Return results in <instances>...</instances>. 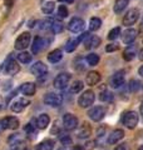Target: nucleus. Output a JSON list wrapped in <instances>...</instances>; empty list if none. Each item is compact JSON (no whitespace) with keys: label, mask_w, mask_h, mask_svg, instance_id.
Instances as JSON below:
<instances>
[{"label":"nucleus","mask_w":143,"mask_h":150,"mask_svg":"<svg viewBox=\"0 0 143 150\" xmlns=\"http://www.w3.org/2000/svg\"><path fill=\"white\" fill-rule=\"evenodd\" d=\"M121 121L128 129H134L138 124V114L136 111H126L123 112Z\"/></svg>","instance_id":"obj_1"},{"label":"nucleus","mask_w":143,"mask_h":150,"mask_svg":"<svg viewBox=\"0 0 143 150\" xmlns=\"http://www.w3.org/2000/svg\"><path fill=\"white\" fill-rule=\"evenodd\" d=\"M9 144L11 150H26V144L20 137V134H13L9 138Z\"/></svg>","instance_id":"obj_2"},{"label":"nucleus","mask_w":143,"mask_h":150,"mask_svg":"<svg viewBox=\"0 0 143 150\" xmlns=\"http://www.w3.org/2000/svg\"><path fill=\"white\" fill-rule=\"evenodd\" d=\"M94 99H95L94 93L92 90H87V91H84L82 95L79 96L78 104H79L80 108H89L90 105H93Z\"/></svg>","instance_id":"obj_3"},{"label":"nucleus","mask_w":143,"mask_h":150,"mask_svg":"<svg viewBox=\"0 0 143 150\" xmlns=\"http://www.w3.org/2000/svg\"><path fill=\"white\" fill-rule=\"evenodd\" d=\"M30 40H31V35L30 33H23L18 36V39L15 40V49L16 50H24L30 45Z\"/></svg>","instance_id":"obj_4"},{"label":"nucleus","mask_w":143,"mask_h":150,"mask_svg":"<svg viewBox=\"0 0 143 150\" xmlns=\"http://www.w3.org/2000/svg\"><path fill=\"white\" fill-rule=\"evenodd\" d=\"M138 19H139V11H138V9H131V10L127 11L124 18H123V25L131 26L133 24H136Z\"/></svg>","instance_id":"obj_5"},{"label":"nucleus","mask_w":143,"mask_h":150,"mask_svg":"<svg viewBox=\"0 0 143 150\" xmlns=\"http://www.w3.org/2000/svg\"><path fill=\"white\" fill-rule=\"evenodd\" d=\"M106 108L104 106H94L88 111V116L93 121H101L104 116H106Z\"/></svg>","instance_id":"obj_6"},{"label":"nucleus","mask_w":143,"mask_h":150,"mask_svg":"<svg viewBox=\"0 0 143 150\" xmlns=\"http://www.w3.org/2000/svg\"><path fill=\"white\" fill-rule=\"evenodd\" d=\"M29 104H30V101L25 99V98H16V99L11 103L10 109L13 112H16L18 114V112H21Z\"/></svg>","instance_id":"obj_7"},{"label":"nucleus","mask_w":143,"mask_h":150,"mask_svg":"<svg viewBox=\"0 0 143 150\" xmlns=\"http://www.w3.org/2000/svg\"><path fill=\"white\" fill-rule=\"evenodd\" d=\"M61 101H63V98L59 94H55V93H48L45 94L44 96V103L49 106H59L61 105Z\"/></svg>","instance_id":"obj_8"},{"label":"nucleus","mask_w":143,"mask_h":150,"mask_svg":"<svg viewBox=\"0 0 143 150\" xmlns=\"http://www.w3.org/2000/svg\"><path fill=\"white\" fill-rule=\"evenodd\" d=\"M63 125H64V129L68 130V131L77 129V126H78L77 116L73 115V114H65L63 116Z\"/></svg>","instance_id":"obj_9"},{"label":"nucleus","mask_w":143,"mask_h":150,"mask_svg":"<svg viewBox=\"0 0 143 150\" xmlns=\"http://www.w3.org/2000/svg\"><path fill=\"white\" fill-rule=\"evenodd\" d=\"M69 81H70V74H68V73H61V74H59L58 76L55 78L54 86L56 89H65L66 86L69 85Z\"/></svg>","instance_id":"obj_10"},{"label":"nucleus","mask_w":143,"mask_h":150,"mask_svg":"<svg viewBox=\"0 0 143 150\" xmlns=\"http://www.w3.org/2000/svg\"><path fill=\"white\" fill-rule=\"evenodd\" d=\"M30 71H31V74L34 75V76L41 78V76H44V75L48 73V68H46V65L44 63L36 62V63H34V64L31 65Z\"/></svg>","instance_id":"obj_11"},{"label":"nucleus","mask_w":143,"mask_h":150,"mask_svg":"<svg viewBox=\"0 0 143 150\" xmlns=\"http://www.w3.org/2000/svg\"><path fill=\"white\" fill-rule=\"evenodd\" d=\"M0 126L3 129H10V130H15L19 126V120L15 116H6L0 120Z\"/></svg>","instance_id":"obj_12"},{"label":"nucleus","mask_w":143,"mask_h":150,"mask_svg":"<svg viewBox=\"0 0 143 150\" xmlns=\"http://www.w3.org/2000/svg\"><path fill=\"white\" fill-rule=\"evenodd\" d=\"M84 20L80 18H73L72 20L68 23V30L72 33H79L84 29Z\"/></svg>","instance_id":"obj_13"},{"label":"nucleus","mask_w":143,"mask_h":150,"mask_svg":"<svg viewBox=\"0 0 143 150\" xmlns=\"http://www.w3.org/2000/svg\"><path fill=\"white\" fill-rule=\"evenodd\" d=\"M126 78H124V70H121V71H117L116 74L112 76L111 79V85L113 88H121L122 85H124Z\"/></svg>","instance_id":"obj_14"},{"label":"nucleus","mask_w":143,"mask_h":150,"mask_svg":"<svg viewBox=\"0 0 143 150\" xmlns=\"http://www.w3.org/2000/svg\"><path fill=\"white\" fill-rule=\"evenodd\" d=\"M99 45H101V38H98L95 35H89L87 39L84 40V46H85V49H88V50L98 48Z\"/></svg>","instance_id":"obj_15"},{"label":"nucleus","mask_w":143,"mask_h":150,"mask_svg":"<svg viewBox=\"0 0 143 150\" xmlns=\"http://www.w3.org/2000/svg\"><path fill=\"white\" fill-rule=\"evenodd\" d=\"M124 138V131H123L122 129H116V130H113L111 134H109V137H108V144H117L118 142H121V140Z\"/></svg>","instance_id":"obj_16"},{"label":"nucleus","mask_w":143,"mask_h":150,"mask_svg":"<svg viewBox=\"0 0 143 150\" xmlns=\"http://www.w3.org/2000/svg\"><path fill=\"white\" fill-rule=\"evenodd\" d=\"M20 71V67H19V64L15 62V60H8L6 64H5V73L9 74V75H15Z\"/></svg>","instance_id":"obj_17"},{"label":"nucleus","mask_w":143,"mask_h":150,"mask_svg":"<svg viewBox=\"0 0 143 150\" xmlns=\"http://www.w3.org/2000/svg\"><path fill=\"white\" fill-rule=\"evenodd\" d=\"M137 39V30L134 29H127L122 35V40L124 44H132Z\"/></svg>","instance_id":"obj_18"},{"label":"nucleus","mask_w":143,"mask_h":150,"mask_svg":"<svg viewBox=\"0 0 143 150\" xmlns=\"http://www.w3.org/2000/svg\"><path fill=\"white\" fill-rule=\"evenodd\" d=\"M24 95H28V96H31L35 94V90H36V86L34 83H24L23 85L20 86V89H19Z\"/></svg>","instance_id":"obj_19"},{"label":"nucleus","mask_w":143,"mask_h":150,"mask_svg":"<svg viewBox=\"0 0 143 150\" xmlns=\"http://www.w3.org/2000/svg\"><path fill=\"white\" fill-rule=\"evenodd\" d=\"M50 123V118L48 114H41L35 119V125L38 129H45Z\"/></svg>","instance_id":"obj_20"},{"label":"nucleus","mask_w":143,"mask_h":150,"mask_svg":"<svg viewBox=\"0 0 143 150\" xmlns=\"http://www.w3.org/2000/svg\"><path fill=\"white\" fill-rule=\"evenodd\" d=\"M101 74L98 71H89L87 74V78H85V80H87V84L88 85H97V84L101 81Z\"/></svg>","instance_id":"obj_21"},{"label":"nucleus","mask_w":143,"mask_h":150,"mask_svg":"<svg viewBox=\"0 0 143 150\" xmlns=\"http://www.w3.org/2000/svg\"><path fill=\"white\" fill-rule=\"evenodd\" d=\"M44 39L41 36H35L34 38V41H33V45H31V51L33 54H38L39 51L44 48Z\"/></svg>","instance_id":"obj_22"},{"label":"nucleus","mask_w":143,"mask_h":150,"mask_svg":"<svg viewBox=\"0 0 143 150\" xmlns=\"http://www.w3.org/2000/svg\"><path fill=\"white\" fill-rule=\"evenodd\" d=\"M90 134H92V129H90L88 123H84L82 126H80V129L78 130V138L79 139H87L90 137Z\"/></svg>","instance_id":"obj_23"},{"label":"nucleus","mask_w":143,"mask_h":150,"mask_svg":"<svg viewBox=\"0 0 143 150\" xmlns=\"http://www.w3.org/2000/svg\"><path fill=\"white\" fill-rule=\"evenodd\" d=\"M61 58H63V53H61L60 49H55L53 51H50L49 55H48V60H49L50 63H53V64L60 62Z\"/></svg>","instance_id":"obj_24"},{"label":"nucleus","mask_w":143,"mask_h":150,"mask_svg":"<svg viewBox=\"0 0 143 150\" xmlns=\"http://www.w3.org/2000/svg\"><path fill=\"white\" fill-rule=\"evenodd\" d=\"M54 148V142L50 139H45L41 143L36 145V150H53Z\"/></svg>","instance_id":"obj_25"},{"label":"nucleus","mask_w":143,"mask_h":150,"mask_svg":"<svg viewBox=\"0 0 143 150\" xmlns=\"http://www.w3.org/2000/svg\"><path fill=\"white\" fill-rule=\"evenodd\" d=\"M127 5H128V0H117V1L114 3L113 10H114V13L121 14L127 8Z\"/></svg>","instance_id":"obj_26"},{"label":"nucleus","mask_w":143,"mask_h":150,"mask_svg":"<svg viewBox=\"0 0 143 150\" xmlns=\"http://www.w3.org/2000/svg\"><path fill=\"white\" fill-rule=\"evenodd\" d=\"M136 55H137L136 49L133 48V46H128L127 50L124 51V54H123V58H124V60H127V62H131V60L136 58Z\"/></svg>","instance_id":"obj_27"},{"label":"nucleus","mask_w":143,"mask_h":150,"mask_svg":"<svg viewBox=\"0 0 143 150\" xmlns=\"http://www.w3.org/2000/svg\"><path fill=\"white\" fill-rule=\"evenodd\" d=\"M102 26V20L99 18H92L89 21V30L90 31H97Z\"/></svg>","instance_id":"obj_28"},{"label":"nucleus","mask_w":143,"mask_h":150,"mask_svg":"<svg viewBox=\"0 0 143 150\" xmlns=\"http://www.w3.org/2000/svg\"><path fill=\"white\" fill-rule=\"evenodd\" d=\"M113 99H114V96L109 90H103L99 94V100H102L104 103H111V101H113Z\"/></svg>","instance_id":"obj_29"},{"label":"nucleus","mask_w":143,"mask_h":150,"mask_svg":"<svg viewBox=\"0 0 143 150\" xmlns=\"http://www.w3.org/2000/svg\"><path fill=\"white\" fill-rule=\"evenodd\" d=\"M50 29H51V31H53L54 34H59V33H61L64 30V24L60 20H54Z\"/></svg>","instance_id":"obj_30"},{"label":"nucleus","mask_w":143,"mask_h":150,"mask_svg":"<svg viewBox=\"0 0 143 150\" xmlns=\"http://www.w3.org/2000/svg\"><path fill=\"white\" fill-rule=\"evenodd\" d=\"M54 8H55L54 1H48V3H44L41 5V11L44 14H51L54 11Z\"/></svg>","instance_id":"obj_31"},{"label":"nucleus","mask_w":143,"mask_h":150,"mask_svg":"<svg viewBox=\"0 0 143 150\" xmlns=\"http://www.w3.org/2000/svg\"><path fill=\"white\" fill-rule=\"evenodd\" d=\"M85 60H87V63L89 64V67H94V65H97L99 63V55L92 53V54H89L87 56V59Z\"/></svg>","instance_id":"obj_32"},{"label":"nucleus","mask_w":143,"mask_h":150,"mask_svg":"<svg viewBox=\"0 0 143 150\" xmlns=\"http://www.w3.org/2000/svg\"><path fill=\"white\" fill-rule=\"evenodd\" d=\"M18 60L23 64H28L31 62V55L29 53H26V51H23V53H20L18 55Z\"/></svg>","instance_id":"obj_33"},{"label":"nucleus","mask_w":143,"mask_h":150,"mask_svg":"<svg viewBox=\"0 0 143 150\" xmlns=\"http://www.w3.org/2000/svg\"><path fill=\"white\" fill-rule=\"evenodd\" d=\"M82 89H83V83L80 81V80H77V81H74V83L70 85L69 90H70V93L77 94V93H79L80 90H82Z\"/></svg>","instance_id":"obj_34"},{"label":"nucleus","mask_w":143,"mask_h":150,"mask_svg":"<svg viewBox=\"0 0 143 150\" xmlns=\"http://www.w3.org/2000/svg\"><path fill=\"white\" fill-rule=\"evenodd\" d=\"M119 35H121V28H119V26H116V28H113V29L109 31L108 39H109V40H116Z\"/></svg>","instance_id":"obj_35"},{"label":"nucleus","mask_w":143,"mask_h":150,"mask_svg":"<svg viewBox=\"0 0 143 150\" xmlns=\"http://www.w3.org/2000/svg\"><path fill=\"white\" fill-rule=\"evenodd\" d=\"M128 89H129V91L136 93L138 89H139V81H137V80H131L129 84H128Z\"/></svg>","instance_id":"obj_36"},{"label":"nucleus","mask_w":143,"mask_h":150,"mask_svg":"<svg viewBox=\"0 0 143 150\" xmlns=\"http://www.w3.org/2000/svg\"><path fill=\"white\" fill-rule=\"evenodd\" d=\"M24 131L26 133V135H34L35 134V131H36V129H35V126L33 125V124H26L25 126H24Z\"/></svg>","instance_id":"obj_37"},{"label":"nucleus","mask_w":143,"mask_h":150,"mask_svg":"<svg viewBox=\"0 0 143 150\" xmlns=\"http://www.w3.org/2000/svg\"><path fill=\"white\" fill-rule=\"evenodd\" d=\"M60 143L63 145H72L73 140H72V138L69 137V135H65V134L60 133Z\"/></svg>","instance_id":"obj_38"},{"label":"nucleus","mask_w":143,"mask_h":150,"mask_svg":"<svg viewBox=\"0 0 143 150\" xmlns=\"http://www.w3.org/2000/svg\"><path fill=\"white\" fill-rule=\"evenodd\" d=\"M58 16L61 18V19L68 16V9H66L65 5H60V6L58 8Z\"/></svg>","instance_id":"obj_39"},{"label":"nucleus","mask_w":143,"mask_h":150,"mask_svg":"<svg viewBox=\"0 0 143 150\" xmlns=\"http://www.w3.org/2000/svg\"><path fill=\"white\" fill-rule=\"evenodd\" d=\"M95 144H97V142H95V140H89V142L85 143L84 148L87 149V150H92V149L95 148Z\"/></svg>","instance_id":"obj_40"},{"label":"nucleus","mask_w":143,"mask_h":150,"mask_svg":"<svg viewBox=\"0 0 143 150\" xmlns=\"http://www.w3.org/2000/svg\"><path fill=\"white\" fill-rule=\"evenodd\" d=\"M118 50V45L117 44H108L106 46V51L107 53H112V51H116Z\"/></svg>","instance_id":"obj_41"},{"label":"nucleus","mask_w":143,"mask_h":150,"mask_svg":"<svg viewBox=\"0 0 143 150\" xmlns=\"http://www.w3.org/2000/svg\"><path fill=\"white\" fill-rule=\"evenodd\" d=\"M114 150H127V144H121L114 149Z\"/></svg>","instance_id":"obj_42"},{"label":"nucleus","mask_w":143,"mask_h":150,"mask_svg":"<svg viewBox=\"0 0 143 150\" xmlns=\"http://www.w3.org/2000/svg\"><path fill=\"white\" fill-rule=\"evenodd\" d=\"M103 134H104V126L101 128V130L98 131V137H103Z\"/></svg>","instance_id":"obj_43"},{"label":"nucleus","mask_w":143,"mask_h":150,"mask_svg":"<svg viewBox=\"0 0 143 150\" xmlns=\"http://www.w3.org/2000/svg\"><path fill=\"white\" fill-rule=\"evenodd\" d=\"M58 1H60V3H66V4H72L74 1V0H58Z\"/></svg>","instance_id":"obj_44"},{"label":"nucleus","mask_w":143,"mask_h":150,"mask_svg":"<svg viewBox=\"0 0 143 150\" xmlns=\"http://www.w3.org/2000/svg\"><path fill=\"white\" fill-rule=\"evenodd\" d=\"M3 106H4V99H3L1 96H0V109H1Z\"/></svg>","instance_id":"obj_45"},{"label":"nucleus","mask_w":143,"mask_h":150,"mask_svg":"<svg viewBox=\"0 0 143 150\" xmlns=\"http://www.w3.org/2000/svg\"><path fill=\"white\" fill-rule=\"evenodd\" d=\"M138 73H139L141 76H143V65H142V67L139 68V70H138Z\"/></svg>","instance_id":"obj_46"},{"label":"nucleus","mask_w":143,"mask_h":150,"mask_svg":"<svg viewBox=\"0 0 143 150\" xmlns=\"http://www.w3.org/2000/svg\"><path fill=\"white\" fill-rule=\"evenodd\" d=\"M73 150H83V148H82V146H79V145H77V146H74V148H73Z\"/></svg>","instance_id":"obj_47"},{"label":"nucleus","mask_w":143,"mask_h":150,"mask_svg":"<svg viewBox=\"0 0 143 150\" xmlns=\"http://www.w3.org/2000/svg\"><path fill=\"white\" fill-rule=\"evenodd\" d=\"M139 59L142 60V62H143V49L139 51Z\"/></svg>","instance_id":"obj_48"},{"label":"nucleus","mask_w":143,"mask_h":150,"mask_svg":"<svg viewBox=\"0 0 143 150\" xmlns=\"http://www.w3.org/2000/svg\"><path fill=\"white\" fill-rule=\"evenodd\" d=\"M139 111H141V114L143 115V101L141 103V106H139Z\"/></svg>","instance_id":"obj_49"},{"label":"nucleus","mask_w":143,"mask_h":150,"mask_svg":"<svg viewBox=\"0 0 143 150\" xmlns=\"http://www.w3.org/2000/svg\"><path fill=\"white\" fill-rule=\"evenodd\" d=\"M138 150H143V145H141V146H139V149H138Z\"/></svg>","instance_id":"obj_50"},{"label":"nucleus","mask_w":143,"mask_h":150,"mask_svg":"<svg viewBox=\"0 0 143 150\" xmlns=\"http://www.w3.org/2000/svg\"><path fill=\"white\" fill-rule=\"evenodd\" d=\"M142 29H143V20H142Z\"/></svg>","instance_id":"obj_51"},{"label":"nucleus","mask_w":143,"mask_h":150,"mask_svg":"<svg viewBox=\"0 0 143 150\" xmlns=\"http://www.w3.org/2000/svg\"><path fill=\"white\" fill-rule=\"evenodd\" d=\"M59 150H61V149H59Z\"/></svg>","instance_id":"obj_52"}]
</instances>
